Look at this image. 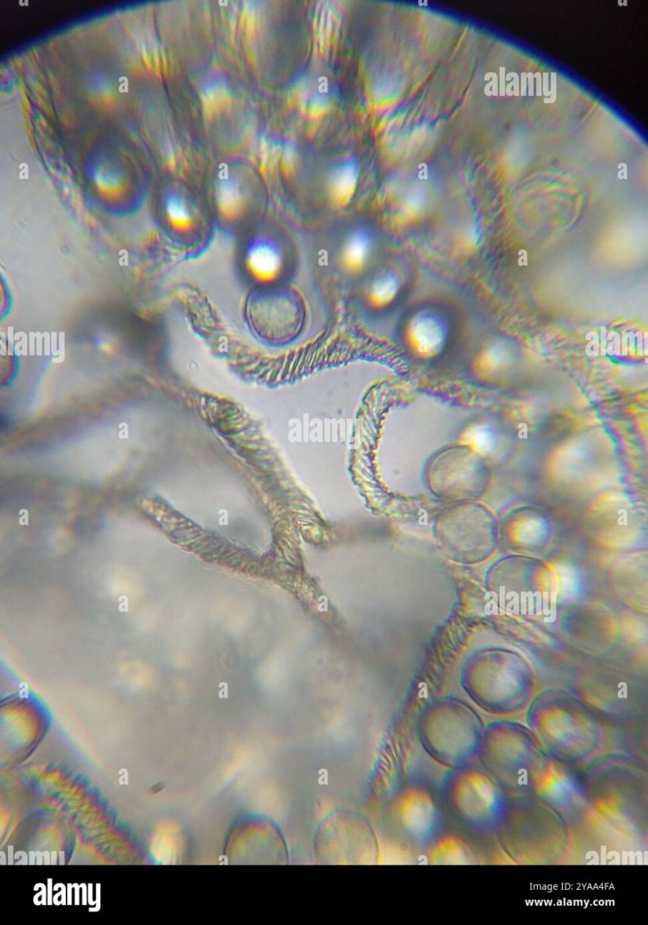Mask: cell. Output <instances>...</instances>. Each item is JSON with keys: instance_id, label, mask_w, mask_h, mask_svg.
Instances as JSON below:
<instances>
[{"instance_id": "cell-1", "label": "cell", "mask_w": 648, "mask_h": 925, "mask_svg": "<svg viewBox=\"0 0 648 925\" xmlns=\"http://www.w3.org/2000/svg\"><path fill=\"white\" fill-rule=\"evenodd\" d=\"M493 834L503 853L521 865L557 864L570 843L568 819L533 794L506 795Z\"/></svg>"}, {"instance_id": "cell-2", "label": "cell", "mask_w": 648, "mask_h": 925, "mask_svg": "<svg viewBox=\"0 0 648 925\" xmlns=\"http://www.w3.org/2000/svg\"><path fill=\"white\" fill-rule=\"evenodd\" d=\"M581 780L588 808L621 834L643 839L648 827V777L643 765L625 754L596 759Z\"/></svg>"}, {"instance_id": "cell-3", "label": "cell", "mask_w": 648, "mask_h": 925, "mask_svg": "<svg viewBox=\"0 0 648 925\" xmlns=\"http://www.w3.org/2000/svg\"><path fill=\"white\" fill-rule=\"evenodd\" d=\"M477 759L506 795L534 794L553 760L533 733L513 724L488 730L482 736Z\"/></svg>"}, {"instance_id": "cell-4", "label": "cell", "mask_w": 648, "mask_h": 925, "mask_svg": "<svg viewBox=\"0 0 648 925\" xmlns=\"http://www.w3.org/2000/svg\"><path fill=\"white\" fill-rule=\"evenodd\" d=\"M506 794L480 764L451 769L443 784V799L454 818L475 834L493 833Z\"/></svg>"}, {"instance_id": "cell-5", "label": "cell", "mask_w": 648, "mask_h": 925, "mask_svg": "<svg viewBox=\"0 0 648 925\" xmlns=\"http://www.w3.org/2000/svg\"><path fill=\"white\" fill-rule=\"evenodd\" d=\"M316 860L325 864H373L379 856L375 833L362 815L338 810L319 826L315 840Z\"/></svg>"}, {"instance_id": "cell-6", "label": "cell", "mask_w": 648, "mask_h": 925, "mask_svg": "<svg viewBox=\"0 0 648 925\" xmlns=\"http://www.w3.org/2000/svg\"><path fill=\"white\" fill-rule=\"evenodd\" d=\"M531 726L544 751L570 766L590 759L600 743L597 725L586 717L543 715L534 717Z\"/></svg>"}, {"instance_id": "cell-7", "label": "cell", "mask_w": 648, "mask_h": 925, "mask_svg": "<svg viewBox=\"0 0 648 925\" xmlns=\"http://www.w3.org/2000/svg\"><path fill=\"white\" fill-rule=\"evenodd\" d=\"M226 855L231 864H286L287 851L276 827L260 818L244 819L230 832Z\"/></svg>"}, {"instance_id": "cell-8", "label": "cell", "mask_w": 648, "mask_h": 925, "mask_svg": "<svg viewBox=\"0 0 648 925\" xmlns=\"http://www.w3.org/2000/svg\"><path fill=\"white\" fill-rule=\"evenodd\" d=\"M399 335L403 346L414 357L429 360L438 356L447 344L449 324L445 314L432 305H419L401 320Z\"/></svg>"}, {"instance_id": "cell-9", "label": "cell", "mask_w": 648, "mask_h": 925, "mask_svg": "<svg viewBox=\"0 0 648 925\" xmlns=\"http://www.w3.org/2000/svg\"><path fill=\"white\" fill-rule=\"evenodd\" d=\"M393 810L399 827L412 841L430 843L439 834L441 812L427 789L405 788L397 796Z\"/></svg>"}, {"instance_id": "cell-10", "label": "cell", "mask_w": 648, "mask_h": 925, "mask_svg": "<svg viewBox=\"0 0 648 925\" xmlns=\"http://www.w3.org/2000/svg\"><path fill=\"white\" fill-rule=\"evenodd\" d=\"M364 277L361 297L372 313H384L394 308L409 285L406 267L394 261L377 264Z\"/></svg>"}, {"instance_id": "cell-11", "label": "cell", "mask_w": 648, "mask_h": 925, "mask_svg": "<svg viewBox=\"0 0 648 925\" xmlns=\"http://www.w3.org/2000/svg\"><path fill=\"white\" fill-rule=\"evenodd\" d=\"M380 240L373 228L356 224L348 229L338 248V262L351 276H365L378 264Z\"/></svg>"}, {"instance_id": "cell-12", "label": "cell", "mask_w": 648, "mask_h": 925, "mask_svg": "<svg viewBox=\"0 0 648 925\" xmlns=\"http://www.w3.org/2000/svg\"><path fill=\"white\" fill-rule=\"evenodd\" d=\"M284 253L272 238L255 236L247 244L244 264L249 275L259 284H271L278 279L284 268Z\"/></svg>"}, {"instance_id": "cell-13", "label": "cell", "mask_w": 648, "mask_h": 925, "mask_svg": "<svg viewBox=\"0 0 648 925\" xmlns=\"http://www.w3.org/2000/svg\"><path fill=\"white\" fill-rule=\"evenodd\" d=\"M220 214L228 221H236L245 213L249 201V189L243 178L235 173L220 175L215 190Z\"/></svg>"}, {"instance_id": "cell-14", "label": "cell", "mask_w": 648, "mask_h": 925, "mask_svg": "<svg viewBox=\"0 0 648 925\" xmlns=\"http://www.w3.org/2000/svg\"><path fill=\"white\" fill-rule=\"evenodd\" d=\"M428 861L434 864H469L475 860L469 845L455 835H437L431 842Z\"/></svg>"}, {"instance_id": "cell-15", "label": "cell", "mask_w": 648, "mask_h": 925, "mask_svg": "<svg viewBox=\"0 0 648 925\" xmlns=\"http://www.w3.org/2000/svg\"><path fill=\"white\" fill-rule=\"evenodd\" d=\"M359 167L353 159L340 164L328 182V197L333 205L343 207L352 199L358 183Z\"/></svg>"}, {"instance_id": "cell-16", "label": "cell", "mask_w": 648, "mask_h": 925, "mask_svg": "<svg viewBox=\"0 0 648 925\" xmlns=\"http://www.w3.org/2000/svg\"><path fill=\"white\" fill-rule=\"evenodd\" d=\"M163 212L166 225L174 232L188 234L197 226L194 212L177 192L170 191L164 195Z\"/></svg>"}, {"instance_id": "cell-17", "label": "cell", "mask_w": 648, "mask_h": 925, "mask_svg": "<svg viewBox=\"0 0 648 925\" xmlns=\"http://www.w3.org/2000/svg\"><path fill=\"white\" fill-rule=\"evenodd\" d=\"M229 97V85L221 74H212L205 80L202 89V98L208 114L218 111L227 103Z\"/></svg>"}, {"instance_id": "cell-18", "label": "cell", "mask_w": 648, "mask_h": 925, "mask_svg": "<svg viewBox=\"0 0 648 925\" xmlns=\"http://www.w3.org/2000/svg\"><path fill=\"white\" fill-rule=\"evenodd\" d=\"M339 13L329 3L319 10L316 20V35L322 46L329 44L339 23Z\"/></svg>"}]
</instances>
